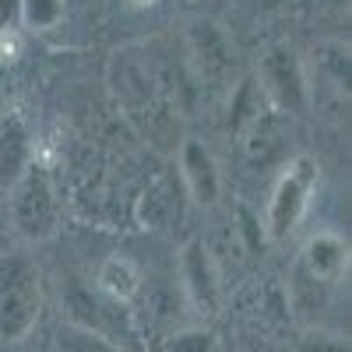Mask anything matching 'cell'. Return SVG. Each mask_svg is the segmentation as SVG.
I'll list each match as a JSON object with an SVG mask.
<instances>
[{"label": "cell", "instance_id": "2", "mask_svg": "<svg viewBox=\"0 0 352 352\" xmlns=\"http://www.w3.org/2000/svg\"><path fill=\"white\" fill-rule=\"evenodd\" d=\"M131 8H152V4H159V0H127Z\"/></svg>", "mask_w": 352, "mask_h": 352}, {"label": "cell", "instance_id": "1", "mask_svg": "<svg viewBox=\"0 0 352 352\" xmlns=\"http://www.w3.org/2000/svg\"><path fill=\"white\" fill-rule=\"evenodd\" d=\"M14 56H18V36L0 32V60H14Z\"/></svg>", "mask_w": 352, "mask_h": 352}]
</instances>
